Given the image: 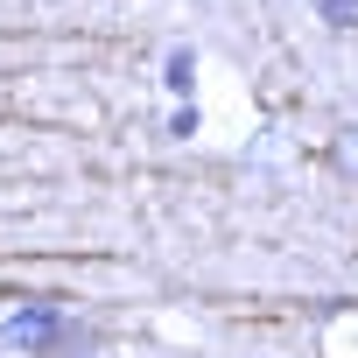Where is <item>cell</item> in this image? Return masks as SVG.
<instances>
[{
  "label": "cell",
  "mask_w": 358,
  "mask_h": 358,
  "mask_svg": "<svg viewBox=\"0 0 358 358\" xmlns=\"http://www.w3.org/2000/svg\"><path fill=\"white\" fill-rule=\"evenodd\" d=\"M0 337L22 344V351H43V358H71V351H85V323H71L57 302H29V309H15L8 323H0Z\"/></svg>",
  "instance_id": "6da1fadb"
},
{
  "label": "cell",
  "mask_w": 358,
  "mask_h": 358,
  "mask_svg": "<svg viewBox=\"0 0 358 358\" xmlns=\"http://www.w3.org/2000/svg\"><path fill=\"white\" fill-rule=\"evenodd\" d=\"M323 22L330 29H358V0H323Z\"/></svg>",
  "instance_id": "7a4b0ae2"
},
{
  "label": "cell",
  "mask_w": 358,
  "mask_h": 358,
  "mask_svg": "<svg viewBox=\"0 0 358 358\" xmlns=\"http://www.w3.org/2000/svg\"><path fill=\"white\" fill-rule=\"evenodd\" d=\"M169 85H176V92H190V57H183V50L169 57Z\"/></svg>",
  "instance_id": "3957f363"
}]
</instances>
